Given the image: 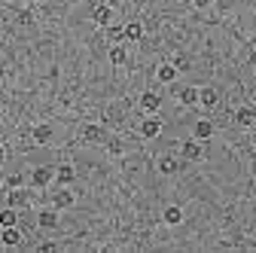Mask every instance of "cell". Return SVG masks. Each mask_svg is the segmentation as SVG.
<instances>
[{
  "label": "cell",
  "instance_id": "1",
  "mask_svg": "<svg viewBox=\"0 0 256 253\" xmlns=\"http://www.w3.org/2000/svg\"><path fill=\"white\" fill-rule=\"evenodd\" d=\"M52 180H55V168H49V165H37L30 171V186H37V189H46Z\"/></svg>",
  "mask_w": 256,
  "mask_h": 253
},
{
  "label": "cell",
  "instance_id": "2",
  "mask_svg": "<svg viewBox=\"0 0 256 253\" xmlns=\"http://www.w3.org/2000/svg\"><path fill=\"white\" fill-rule=\"evenodd\" d=\"M180 156L186 162H198V159H204V150H202V140H196V138H189V140H183V146H180Z\"/></svg>",
  "mask_w": 256,
  "mask_h": 253
},
{
  "label": "cell",
  "instance_id": "3",
  "mask_svg": "<svg viewBox=\"0 0 256 253\" xmlns=\"http://www.w3.org/2000/svg\"><path fill=\"white\" fill-rule=\"evenodd\" d=\"M158 134H162V119H156V113H152V116H146L140 122V138L144 140H156Z\"/></svg>",
  "mask_w": 256,
  "mask_h": 253
},
{
  "label": "cell",
  "instance_id": "4",
  "mask_svg": "<svg viewBox=\"0 0 256 253\" xmlns=\"http://www.w3.org/2000/svg\"><path fill=\"white\" fill-rule=\"evenodd\" d=\"M192 138L196 140H210L214 138V122L210 119H198L196 125H192Z\"/></svg>",
  "mask_w": 256,
  "mask_h": 253
},
{
  "label": "cell",
  "instance_id": "5",
  "mask_svg": "<svg viewBox=\"0 0 256 253\" xmlns=\"http://www.w3.org/2000/svg\"><path fill=\"white\" fill-rule=\"evenodd\" d=\"M158 107H162V98H158L156 92H144V94H140V110H144V113L152 116V113H158Z\"/></svg>",
  "mask_w": 256,
  "mask_h": 253
},
{
  "label": "cell",
  "instance_id": "6",
  "mask_svg": "<svg viewBox=\"0 0 256 253\" xmlns=\"http://www.w3.org/2000/svg\"><path fill=\"white\" fill-rule=\"evenodd\" d=\"M198 104H202V107H208V110H210V107H216V104H220V92H216L214 86L198 88Z\"/></svg>",
  "mask_w": 256,
  "mask_h": 253
},
{
  "label": "cell",
  "instance_id": "7",
  "mask_svg": "<svg viewBox=\"0 0 256 253\" xmlns=\"http://www.w3.org/2000/svg\"><path fill=\"white\" fill-rule=\"evenodd\" d=\"M74 180H76L74 165H58V168H55V183H58V186H70Z\"/></svg>",
  "mask_w": 256,
  "mask_h": 253
},
{
  "label": "cell",
  "instance_id": "8",
  "mask_svg": "<svg viewBox=\"0 0 256 253\" xmlns=\"http://www.w3.org/2000/svg\"><path fill=\"white\" fill-rule=\"evenodd\" d=\"M37 223H40V229H55L58 226V208H43Z\"/></svg>",
  "mask_w": 256,
  "mask_h": 253
},
{
  "label": "cell",
  "instance_id": "9",
  "mask_svg": "<svg viewBox=\"0 0 256 253\" xmlns=\"http://www.w3.org/2000/svg\"><path fill=\"white\" fill-rule=\"evenodd\" d=\"M92 18H94V24H101V28L113 24V6H107V4H101V6H94Z\"/></svg>",
  "mask_w": 256,
  "mask_h": 253
},
{
  "label": "cell",
  "instance_id": "10",
  "mask_svg": "<svg viewBox=\"0 0 256 253\" xmlns=\"http://www.w3.org/2000/svg\"><path fill=\"white\" fill-rule=\"evenodd\" d=\"M74 202H76V198H74V192H70L68 186H61L58 192H55V198H52V204H55L58 210H64V208H74Z\"/></svg>",
  "mask_w": 256,
  "mask_h": 253
},
{
  "label": "cell",
  "instance_id": "11",
  "mask_svg": "<svg viewBox=\"0 0 256 253\" xmlns=\"http://www.w3.org/2000/svg\"><path fill=\"white\" fill-rule=\"evenodd\" d=\"M30 138H34V144H40V146H46V144L52 140V125H46V122H40V125H34V132H30Z\"/></svg>",
  "mask_w": 256,
  "mask_h": 253
},
{
  "label": "cell",
  "instance_id": "12",
  "mask_svg": "<svg viewBox=\"0 0 256 253\" xmlns=\"http://www.w3.org/2000/svg\"><path fill=\"white\" fill-rule=\"evenodd\" d=\"M156 80H158V82H174V80H177V68H174V61H165V64H158Z\"/></svg>",
  "mask_w": 256,
  "mask_h": 253
},
{
  "label": "cell",
  "instance_id": "13",
  "mask_svg": "<svg viewBox=\"0 0 256 253\" xmlns=\"http://www.w3.org/2000/svg\"><path fill=\"white\" fill-rule=\"evenodd\" d=\"M235 122L241 125V128H250V125L256 122V110L253 107H238L235 110Z\"/></svg>",
  "mask_w": 256,
  "mask_h": 253
},
{
  "label": "cell",
  "instance_id": "14",
  "mask_svg": "<svg viewBox=\"0 0 256 253\" xmlns=\"http://www.w3.org/2000/svg\"><path fill=\"white\" fill-rule=\"evenodd\" d=\"M6 204H10V208H16V210H18V208H24V204H28V192H24L22 186L10 189V196H6Z\"/></svg>",
  "mask_w": 256,
  "mask_h": 253
},
{
  "label": "cell",
  "instance_id": "15",
  "mask_svg": "<svg viewBox=\"0 0 256 253\" xmlns=\"http://www.w3.org/2000/svg\"><path fill=\"white\" fill-rule=\"evenodd\" d=\"M0 241H4L6 247L22 244V232H18V226H6V229H0Z\"/></svg>",
  "mask_w": 256,
  "mask_h": 253
},
{
  "label": "cell",
  "instance_id": "16",
  "mask_svg": "<svg viewBox=\"0 0 256 253\" xmlns=\"http://www.w3.org/2000/svg\"><path fill=\"white\" fill-rule=\"evenodd\" d=\"M177 98H180V104L192 107V104H198V88H196V86H186V88H177Z\"/></svg>",
  "mask_w": 256,
  "mask_h": 253
},
{
  "label": "cell",
  "instance_id": "17",
  "mask_svg": "<svg viewBox=\"0 0 256 253\" xmlns=\"http://www.w3.org/2000/svg\"><path fill=\"white\" fill-rule=\"evenodd\" d=\"M162 220H165L168 226H180V223H183V210H180L177 204H168L165 214H162Z\"/></svg>",
  "mask_w": 256,
  "mask_h": 253
},
{
  "label": "cell",
  "instance_id": "18",
  "mask_svg": "<svg viewBox=\"0 0 256 253\" xmlns=\"http://www.w3.org/2000/svg\"><path fill=\"white\" fill-rule=\"evenodd\" d=\"M82 140H86V144L104 140V128H101V125H86V128H82Z\"/></svg>",
  "mask_w": 256,
  "mask_h": 253
},
{
  "label": "cell",
  "instance_id": "19",
  "mask_svg": "<svg viewBox=\"0 0 256 253\" xmlns=\"http://www.w3.org/2000/svg\"><path fill=\"white\" fill-rule=\"evenodd\" d=\"M140 37H144V24H140V22H128V24H125V40L138 43Z\"/></svg>",
  "mask_w": 256,
  "mask_h": 253
},
{
  "label": "cell",
  "instance_id": "20",
  "mask_svg": "<svg viewBox=\"0 0 256 253\" xmlns=\"http://www.w3.org/2000/svg\"><path fill=\"white\" fill-rule=\"evenodd\" d=\"M6 226H18L16 208H4V210H0V229H6Z\"/></svg>",
  "mask_w": 256,
  "mask_h": 253
},
{
  "label": "cell",
  "instance_id": "21",
  "mask_svg": "<svg viewBox=\"0 0 256 253\" xmlns=\"http://www.w3.org/2000/svg\"><path fill=\"white\" fill-rule=\"evenodd\" d=\"M177 168H180V162L174 156H162V159H158V171L162 174H177Z\"/></svg>",
  "mask_w": 256,
  "mask_h": 253
},
{
  "label": "cell",
  "instance_id": "22",
  "mask_svg": "<svg viewBox=\"0 0 256 253\" xmlns=\"http://www.w3.org/2000/svg\"><path fill=\"white\" fill-rule=\"evenodd\" d=\"M110 61H113L116 68H119V64H125V61H128V52H125V46H113V49H110Z\"/></svg>",
  "mask_w": 256,
  "mask_h": 253
},
{
  "label": "cell",
  "instance_id": "23",
  "mask_svg": "<svg viewBox=\"0 0 256 253\" xmlns=\"http://www.w3.org/2000/svg\"><path fill=\"white\" fill-rule=\"evenodd\" d=\"M107 34H110V40H113V43H122V40H125V28H116V24H107Z\"/></svg>",
  "mask_w": 256,
  "mask_h": 253
},
{
  "label": "cell",
  "instance_id": "24",
  "mask_svg": "<svg viewBox=\"0 0 256 253\" xmlns=\"http://www.w3.org/2000/svg\"><path fill=\"white\" fill-rule=\"evenodd\" d=\"M6 186H10V189L22 186V174H10V177H6Z\"/></svg>",
  "mask_w": 256,
  "mask_h": 253
},
{
  "label": "cell",
  "instance_id": "25",
  "mask_svg": "<svg viewBox=\"0 0 256 253\" xmlns=\"http://www.w3.org/2000/svg\"><path fill=\"white\" fill-rule=\"evenodd\" d=\"M214 4V0H192V6H196V10H208Z\"/></svg>",
  "mask_w": 256,
  "mask_h": 253
},
{
  "label": "cell",
  "instance_id": "26",
  "mask_svg": "<svg viewBox=\"0 0 256 253\" xmlns=\"http://www.w3.org/2000/svg\"><path fill=\"white\" fill-rule=\"evenodd\" d=\"M174 68H177V70H186L189 61H186V58H174Z\"/></svg>",
  "mask_w": 256,
  "mask_h": 253
},
{
  "label": "cell",
  "instance_id": "27",
  "mask_svg": "<svg viewBox=\"0 0 256 253\" xmlns=\"http://www.w3.org/2000/svg\"><path fill=\"white\" fill-rule=\"evenodd\" d=\"M55 250V244L52 241H46V244H40V253H52Z\"/></svg>",
  "mask_w": 256,
  "mask_h": 253
},
{
  "label": "cell",
  "instance_id": "28",
  "mask_svg": "<svg viewBox=\"0 0 256 253\" xmlns=\"http://www.w3.org/2000/svg\"><path fill=\"white\" fill-rule=\"evenodd\" d=\"M104 4H107V6H113V10H116V6H119V4H125V0H104Z\"/></svg>",
  "mask_w": 256,
  "mask_h": 253
},
{
  "label": "cell",
  "instance_id": "29",
  "mask_svg": "<svg viewBox=\"0 0 256 253\" xmlns=\"http://www.w3.org/2000/svg\"><path fill=\"white\" fill-rule=\"evenodd\" d=\"M4 159H6V146H4V144H0V162H4Z\"/></svg>",
  "mask_w": 256,
  "mask_h": 253
},
{
  "label": "cell",
  "instance_id": "30",
  "mask_svg": "<svg viewBox=\"0 0 256 253\" xmlns=\"http://www.w3.org/2000/svg\"><path fill=\"white\" fill-rule=\"evenodd\" d=\"M250 64H253V68H256V55H253V58H250Z\"/></svg>",
  "mask_w": 256,
  "mask_h": 253
}]
</instances>
